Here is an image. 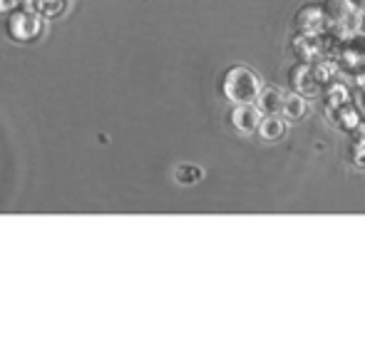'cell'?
<instances>
[{
	"instance_id": "cell-1",
	"label": "cell",
	"mask_w": 365,
	"mask_h": 343,
	"mask_svg": "<svg viewBox=\"0 0 365 343\" xmlns=\"http://www.w3.org/2000/svg\"><path fill=\"white\" fill-rule=\"evenodd\" d=\"M224 95L234 105H244V102H256L261 95V83L249 68L236 65V68L226 70L224 75Z\"/></svg>"
},
{
	"instance_id": "cell-2",
	"label": "cell",
	"mask_w": 365,
	"mask_h": 343,
	"mask_svg": "<svg viewBox=\"0 0 365 343\" xmlns=\"http://www.w3.org/2000/svg\"><path fill=\"white\" fill-rule=\"evenodd\" d=\"M264 120V112L254 102H244V105H236L231 110V125L234 130H239L241 135H251V132H259V125Z\"/></svg>"
},
{
	"instance_id": "cell-3",
	"label": "cell",
	"mask_w": 365,
	"mask_h": 343,
	"mask_svg": "<svg viewBox=\"0 0 365 343\" xmlns=\"http://www.w3.org/2000/svg\"><path fill=\"white\" fill-rule=\"evenodd\" d=\"M40 33V20L33 13H18L15 18H10V35L15 40H33Z\"/></svg>"
},
{
	"instance_id": "cell-4",
	"label": "cell",
	"mask_w": 365,
	"mask_h": 343,
	"mask_svg": "<svg viewBox=\"0 0 365 343\" xmlns=\"http://www.w3.org/2000/svg\"><path fill=\"white\" fill-rule=\"evenodd\" d=\"M286 130H289V125H286V120H281L279 115H264V120H261V125H259V135L269 142L281 140V137L286 135Z\"/></svg>"
},
{
	"instance_id": "cell-5",
	"label": "cell",
	"mask_w": 365,
	"mask_h": 343,
	"mask_svg": "<svg viewBox=\"0 0 365 343\" xmlns=\"http://www.w3.org/2000/svg\"><path fill=\"white\" fill-rule=\"evenodd\" d=\"M259 107L264 115H281V105H284V92L274 90V87H266L259 95Z\"/></svg>"
},
{
	"instance_id": "cell-6",
	"label": "cell",
	"mask_w": 365,
	"mask_h": 343,
	"mask_svg": "<svg viewBox=\"0 0 365 343\" xmlns=\"http://www.w3.org/2000/svg\"><path fill=\"white\" fill-rule=\"evenodd\" d=\"M281 115L289 120H301L308 115V105L301 95H284V105H281Z\"/></svg>"
},
{
	"instance_id": "cell-7",
	"label": "cell",
	"mask_w": 365,
	"mask_h": 343,
	"mask_svg": "<svg viewBox=\"0 0 365 343\" xmlns=\"http://www.w3.org/2000/svg\"><path fill=\"white\" fill-rule=\"evenodd\" d=\"M174 177H177V182H182V184H194L202 179V170L194 165H182V167H177Z\"/></svg>"
},
{
	"instance_id": "cell-8",
	"label": "cell",
	"mask_w": 365,
	"mask_h": 343,
	"mask_svg": "<svg viewBox=\"0 0 365 343\" xmlns=\"http://www.w3.org/2000/svg\"><path fill=\"white\" fill-rule=\"evenodd\" d=\"M15 5V0H0V10H10Z\"/></svg>"
}]
</instances>
